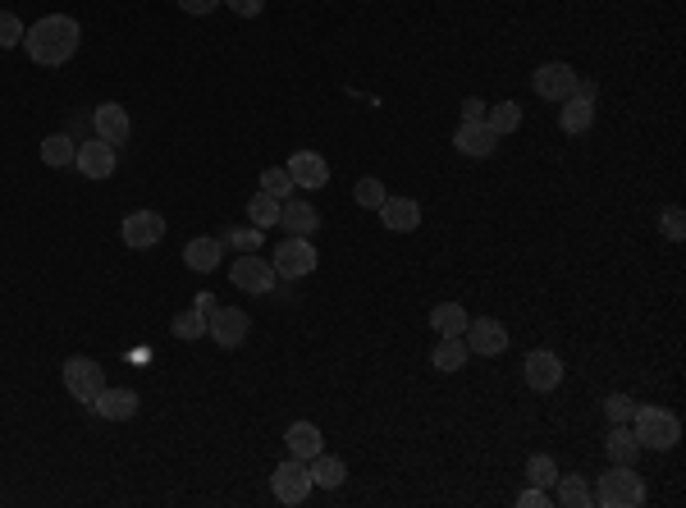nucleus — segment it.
<instances>
[{
	"instance_id": "obj_1",
	"label": "nucleus",
	"mask_w": 686,
	"mask_h": 508,
	"mask_svg": "<svg viewBox=\"0 0 686 508\" xmlns=\"http://www.w3.org/2000/svg\"><path fill=\"white\" fill-rule=\"evenodd\" d=\"M78 46H83V28H78V19H69V14H46V19H37L33 28L23 33V51L33 55V65H42V69L69 65L78 55Z\"/></svg>"
},
{
	"instance_id": "obj_2",
	"label": "nucleus",
	"mask_w": 686,
	"mask_h": 508,
	"mask_svg": "<svg viewBox=\"0 0 686 508\" xmlns=\"http://www.w3.org/2000/svg\"><path fill=\"white\" fill-rule=\"evenodd\" d=\"M632 435L641 449H677L682 440V422L668 408H636L632 412Z\"/></svg>"
},
{
	"instance_id": "obj_3",
	"label": "nucleus",
	"mask_w": 686,
	"mask_h": 508,
	"mask_svg": "<svg viewBox=\"0 0 686 508\" xmlns=\"http://www.w3.org/2000/svg\"><path fill=\"white\" fill-rule=\"evenodd\" d=\"M595 504H604V508H641L645 504V481L636 476V467L613 463L609 472L600 476V486H595Z\"/></svg>"
},
{
	"instance_id": "obj_4",
	"label": "nucleus",
	"mask_w": 686,
	"mask_h": 508,
	"mask_svg": "<svg viewBox=\"0 0 686 508\" xmlns=\"http://www.w3.org/2000/svg\"><path fill=\"white\" fill-rule=\"evenodd\" d=\"M65 390L74 394L78 403H92L101 399V390H106V371H101V362H92V357H69L65 362Z\"/></svg>"
},
{
	"instance_id": "obj_5",
	"label": "nucleus",
	"mask_w": 686,
	"mask_h": 508,
	"mask_svg": "<svg viewBox=\"0 0 686 508\" xmlns=\"http://www.w3.org/2000/svg\"><path fill=\"white\" fill-rule=\"evenodd\" d=\"M316 248H311V238H298V234H289L284 243L275 248V275H284V280H302V275H311L316 271Z\"/></svg>"
},
{
	"instance_id": "obj_6",
	"label": "nucleus",
	"mask_w": 686,
	"mask_h": 508,
	"mask_svg": "<svg viewBox=\"0 0 686 508\" xmlns=\"http://www.w3.org/2000/svg\"><path fill=\"white\" fill-rule=\"evenodd\" d=\"M229 280H234V289H243V293H275L279 275L266 257L243 252V257H234V266H229Z\"/></svg>"
},
{
	"instance_id": "obj_7",
	"label": "nucleus",
	"mask_w": 686,
	"mask_h": 508,
	"mask_svg": "<svg viewBox=\"0 0 686 508\" xmlns=\"http://www.w3.org/2000/svg\"><path fill=\"white\" fill-rule=\"evenodd\" d=\"M577 69L563 65V60H549V65H540L536 74H531V83H536V97L545 101H568L572 92H577Z\"/></svg>"
},
{
	"instance_id": "obj_8",
	"label": "nucleus",
	"mask_w": 686,
	"mask_h": 508,
	"mask_svg": "<svg viewBox=\"0 0 686 508\" xmlns=\"http://www.w3.org/2000/svg\"><path fill=\"white\" fill-rule=\"evenodd\" d=\"M270 486H275V499L279 504H302V499L311 495V472L302 458H289V463H279L275 476H270Z\"/></svg>"
},
{
	"instance_id": "obj_9",
	"label": "nucleus",
	"mask_w": 686,
	"mask_h": 508,
	"mask_svg": "<svg viewBox=\"0 0 686 508\" xmlns=\"http://www.w3.org/2000/svg\"><path fill=\"white\" fill-rule=\"evenodd\" d=\"M522 376L536 394H549L563 385V362H558V353H549V348H536V353H526Z\"/></svg>"
},
{
	"instance_id": "obj_10",
	"label": "nucleus",
	"mask_w": 686,
	"mask_h": 508,
	"mask_svg": "<svg viewBox=\"0 0 686 508\" xmlns=\"http://www.w3.org/2000/svg\"><path fill=\"white\" fill-rule=\"evenodd\" d=\"M247 330H252V321H247V312H238V307H215V312L206 316V335L220 348H238L247 339Z\"/></svg>"
},
{
	"instance_id": "obj_11",
	"label": "nucleus",
	"mask_w": 686,
	"mask_h": 508,
	"mask_svg": "<svg viewBox=\"0 0 686 508\" xmlns=\"http://www.w3.org/2000/svg\"><path fill=\"white\" fill-rule=\"evenodd\" d=\"M462 339H467V348H472L476 357H499L508 348V330H504V321H494V316H476V325H467Z\"/></svg>"
},
{
	"instance_id": "obj_12",
	"label": "nucleus",
	"mask_w": 686,
	"mask_h": 508,
	"mask_svg": "<svg viewBox=\"0 0 686 508\" xmlns=\"http://www.w3.org/2000/svg\"><path fill=\"white\" fill-rule=\"evenodd\" d=\"M453 147H458L462 156H472V161H485V156H494V147H499V133L485 124V119H462L458 133H453Z\"/></svg>"
},
{
	"instance_id": "obj_13",
	"label": "nucleus",
	"mask_w": 686,
	"mask_h": 508,
	"mask_svg": "<svg viewBox=\"0 0 686 508\" xmlns=\"http://www.w3.org/2000/svg\"><path fill=\"white\" fill-rule=\"evenodd\" d=\"M74 165H78V174H83V179H110V174H115V165H119V156H115V147H110V142L92 138V142H78Z\"/></svg>"
},
{
	"instance_id": "obj_14",
	"label": "nucleus",
	"mask_w": 686,
	"mask_h": 508,
	"mask_svg": "<svg viewBox=\"0 0 686 508\" xmlns=\"http://www.w3.org/2000/svg\"><path fill=\"white\" fill-rule=\"evenodd\" d=\"M293 179V188H325L330 184V161H325L321 152H311V147H302V152H293V161L284 165Z\"/></svg>"
},
{
	"instance_id": "obj_15",
	"label": "nucleus",
	"mask_w": 686,
	"mask_h": 508,
	"mask_svg": "<svg viewBox=\"0 0 686 508\" xmlns=\"http://www.w3.org/2000/svg\"><path fill=\"white\" fill-rule=\"evenodd\" d=\"M92 129H97L101 142H110V147H124L133 133V119L124 106H115V101H106V106L92 110Z\"/></svg>"
},
{
	"instance_id": "obj_16",
	"label": "nucleus",
	"mask_w": 686,
	"mask_h": 508,
	"mask_svg": "<svg viewBox=\"0 0 686 508\" xmlns=\"http://www.w3.org/2000/svg\"><path fill=\"white\" fill-rule=\"evenodd\" d=\"M165 238V216L161 211H133V216H124V243L129 248H156Z\"/></svg>"
},
{
	"instance_id": "obj_17",
	"label": "nucleus",
	"mask_w": 686,
	"mask_h": 508,
	"mask_svg": "<svg viewBox=\"0 0 686 508\" xmlns=\"http://www.w3.org/2000/svg\"><path fill=\"white\" fill-rule=\"evenodd\" d=\"M279 229H284V234H298V238H311L321 229V216H316V206L311 202L284 197V202H279Z\"/></svg>"
},
{
	"instance_id": "obj_18",
	"label": "nucleus",
	"mask_w": 686,
	"mask_h": 508,
	"mask_svg": "<svg viewBox=\"0 0 686 508\" xmlns=\"http://www.w3.org/2000/svg\"><path fill=\"white\" fill-rule=\"evenodd\" d=\"M380 220H385V229H394V234H412V229L421 225V206L412 202V197H385V202H380Z\"/></svg>"
},
{
	"instance_id": "obj_19",
	"label": "nucleus",
	"mask_w": 686,
	"mask_h": 508,
	"mask_svg": "<svg viewBox=\"0 0 686 508\" xmlns=\"http://www.w3.org/2000/svg\"><path fill=\"white\" fill-rule=\"evenodd\" d=\"M220 257H225V243L220 238H193L188 248H183V261H188V271H197V275H206V271H215L220 266Z\"/></svg>"
},
{
	"instance_id": "obj_20",
	"label": "nucleus",
	"mask_w": 686,
	"mask_h": 508,
	"mask_svg": "<svg viewBox=\"0 0 686 508\" xmlns=\"http://www.w3.org/2000/svg\"><path fill=\"white\" fill-rule=\"evenodd\" d=\"M92 412H101L106 422H129L133 412H138V390H101Z\"/></svg>"
},
{
	"instance_id": "obj_21",
	"label": "nucleus",
	"mask_w": 686,
	"mask_h": 508,
	"mask_svg": "<svg viewBox=\"0 0 686 508\" xmlns=\"http://www.w3.org/2000/svg\"><path fill=\"white\" fill-rule=\"evenodd\" d=\"M284 444H289V458H302V463H311V458H316V454L325 449L321 431H316L311 422H293L289 435H284Z\"/></svg>"
},
{
	"instance_id": "obj_22",
	"label": "nucleus",
	"mask_w": 686,
	"mask_h": 508,
	"mask_svg": "<svg viewBox=\"0 0 686 508\" xmlns=\"http://www.w3.org/2000/svg\"><path fill=\"white\" fill-rule=\"evenodd\" d=\"M307 472H311V486H325V490H339L343 481H348V467H343V458L325 454V449L307 463Z\"/></svg>"
},
{
	"instance_id": "obj_23",
	"label": "nucleus",
	"mask_w": 686,
	"mask_h": 508,
	"mask_svg": "<svg viewBox=\"0 0 686 508\" xmlns=\"http://www.w3.org/2000/svg\"><path fill=\"white\" fill-rule=\"evenodd\" d=\"M558 124H563V133H586L590 124H595V101L590 97H568L558 101Z\"/></svg>"
},
{
	"instance_id": "obj_24",
	"label": "nucleus",
	"mask_w": 686,
	"mask_h": 508,
	"mask_svg": "<svg viewBox=\"0 0 686 508\" xmlns=\"http://www.w3.org/2000/svg\"><path fill=\"white\" fill-rule=\"evenodd\" d=\"M467 357H472L467 339H462V335H444L440 344H435V353H430V367H440V371H462V367H467Z\"/></svg>"
},
{
	"instance_id": "obj_25",
	"label": "nucleus",
	"mask_w": 686,
	"mask_h": 508,
	"mask_svg": "<svg viewBox=\"0 0 686 508\" xmlns=\"http://www.w3.org/2000/svg\"><path fill=\"white\" fill-rule=\"evenodd\" d=\"M604 449H609V463H622V467H636V458H641V444H636L632 426H613Z\"/></svg>"
},
{
	"instance_id": "obj_26",
	"label": "nucleus",
	"mask_w": 686,
	"mask_h": 508,
	"mask_svg": "<svg viewBox=\"0 0 686 508\" xmlns=\"http://www.w3.org/2000/svg\"><path fill=\"white\" fill-rule=\"evenodd\" d=\"M554 486H558L554 499L563 508H590V504H595V490L586 486V476H558Z\"/></svg>"
},
{
	"instance_id": "obj_27",
	"label": "nucleus",
	"mask_w": 686,
	"mask_h": 508,
	"mask_svg": "<svg viewBox=\"0 0 686 508\" xmlns=\"http://www.w3.org/2000/svg\"><path fill=\"white\" fill-rule=\"evenodd\" d=\"M78 156V142L69 138V133H51V138L42 142V161L51 165V170H65V165H74Z\"/></svg>"
},
{
	"instance_id": "obj_28",
	"label": "nucleus",
	"mask_w": 686,
	"mask_h": 508,
	"mask_svg": "<svg viewBox=\"0 0 686 508\" xmlns=\"http://www.w3.org/2000/svg\"><path fill=\"white\" fill-rule=\"evenodd\" d=\"M430 325H435V330H440V339H444V335H462L472 321H467V312H462L458 303H440L435 312H430Z\"/></svg>"
},
{
	"instance_id": "obj_29",
	"label": "nucleus",
	"mask_w": 686,
	"mask_h": 508,
	"mask_svg": "<svg viewBox=\"0 0 686 508\" xmlns=\"http://www.w3.org/2000/svg\"><path fill=\"white\" fill-rule=\"evenodd\" d=\"M485 124H490V129L499 133V138H504V133H513L517 124H522V106H517V101H499V106H485Z\"/></svg>"
},
{
	"instance_id": "obj_30",
	"label": "nucleus",
	"mask_w": 686,
	"mask_h": 508,
	"mask_svg": "<svg viewBox=\"0 0 686 508\" xmlns=\"http://www.w3.org/2000/svg\"><path fill=\"white\" fill-rule=\"evenodd\" d=\"M247 220L257 229H270V225H279V197H270V193H257L252 202H247Z\"/></svg>"
},
{
	"instance_id": "obj_31",
	"label": "nucleus",
	"mask_w": 686,
	"mask_h": 508,
	"mask_svg": "<svg viewBox=\"0 0 686 508\" xmlns=\"http://www.w3.org/2000/svg\"><path fill=\"white\" fill-rule=\"evenodd\" d=\"M526 481H531V486H540V490H549L558 481V463L549 454H531V458H526Z\"/></svg>"
},
{
	"instance_id": "obj_32",
	"label": "nucleus",
	"mask_w": 686,
	"mask_h": 508,
	"mask_svg": "<svg viewBox=\"0 0 686 508\" xmlns=\"http://www.w3.org/2000/svg\"><path fill=\"white\" fill-rule=\"evenodd\" d=\"M170 330H174L179 339H202V335H206V312H197V307H183V312L174 316Z\"/></svg>"
},
{
	"instance_id": "obj_33",
	"label": "nucleus",
	"mask_w": 686,
	"mask_h": 508,
	"mask_svg": "<svg viewBox=\"0 0 686 508\" xmlns=\"http://www.w3.org/2000/svg\"><path fill=\"white\" fill-rule=\"evenodd\" d=\"M261 193L279 197V202H284V197H293V179H289V170H284V165H270V170L261 174Z\"/></svg>"
},
{
	"instance_id": "obj_34",
	"label": "nucleus",
	"mask_w": 686,
	"mask_h": 508,
	"mask_svg": "<svg viewBox=\"0 0 686 508\" xmlns=\"http://www.w3.org/2000/svg\"><path fill=\"white\" fill-rule=\"evenodd\" d=\"M353 197H357V206H366V211H380V202H385V184H380V179H371V174H366V179H357V188H353Z\"/></svg>"
},
{
	"instance_id": "obj_35",
	"label": "nucleus",
	"mask_w": 686,
	"mask_h": 508,
	"mask_svg": "<svg viewBox=\"0 0 686 508\" xmlns=\"http://www.w3.org/2000/svg\"><path fill=\"white\" fill-rule=\"evenodd\" d=\"M23 19L14 10H0V51H10V46H23Z\"/></svg>"
},
{
	"instance_id": "obj_36",
	"label": "nucleus",
	"mask_w": 686,
	"mask_h": 508,
	"mask_svg": "<svg viewBox=\"0 0 686 508\" xmlns=\"http://www.w3.org/2000/svg\"><path fill=\"white\" fill-rule=\"evenodd\" d=\"M659 229H664V238L682 243V238H686V216H682V206H664V211H659Z\"/></svg>"
},
{
	"instance_id": "obj_37",
	"label": "nucleus",
	"mask_w": 686,
	"mask_h": 508,
	"mask_svg": "<svg viewBox=\"0 0 686 508\" xmlns=\"http://www.w3.org/2000/svg\"><path fill=\"white\" fill-rule=\"evenodd\" d=\"M604 412H609L613 426H627L632 422V412H636V403L627 399V394H609V399H604Z\"/></svg>"
},
{
	"instance_id": "obj_38",
	"label": "nucleus",
	"mask_w": 686,
	"mask_h": 508,
	"mask_svg": "<svg viewBox=\"0 0 686 508\" xmlns=\"http://www.w3.org/2000/svg\"><path fill=\"white\" fill-rule=\"evenodd\" d=\"M220 243H234L238 252H257L261 248V229L252 225V229H234V234H225Z\"/></svg>"
},
{
	"instance_id": "obj_39",
	"label": "nucleus",
	"mask_w": 686,
	"mask_h": 508,
	"mask_svg": "<svg viewBox=\"0 0 686 508\" xmlns=\"http://www.w3.org/2000/svg\"><path fill=\"white\" fill-rule=\"evenodd\" d=\"M234 14H243V19H257L261 10H266V0H225Z\"/></svg>"
},
{
	"instance_id": "obj_40",
	"label": "nucleus",
	"mask_w": 686,
	"mask_h": 508,
	"mask_svg": "<svg viewBox=\"0 0 686 508\" xmlns=\"http://www.w3.org/2000/svg\"><path fill=\"white\" fill-rule=\"evenodd\" d=\"M517 504H522V508H540V504H549V490L531 486V490H522V495H517Z\"/></svg>"
},
{
	"instance_id": "obj_41",
	"label": "nucleus",
	"mask_w": 686,
	"mask_h": 508,
	"mask_svg": "<svg viewBox=\"0 0 686 508\" xmlns=\"http://www.w3.org/2000/svg\"><path fill=\"white\" fill-rule=\"evenodd\" d=\"M179 5H183V14H197V19L211 14V10H220V0H179Z\"/></svg>"
},
{
	"instance_id": "obj_42",
	"label": "nucleus",
	"mask_w": 686,
	"mask_h": 508,
	"mask_svg": "<svg viewBox=\"0 0 686 508\" xmlns=\"http://www.w3.org/2000/svg\"><path fill=\"white\" fill-rule=\"evenodd\" d=\"M462 119H467V124H472V119H485V101L481 97H467V101H462Z\"/></svg>"
},
{
	"instance_id": "obj_43",
	"label": "nucleus",
	"mask_w": 686,
	"mask_h": 508,
	"mask_svg": "<svg viewBox=\"0 0 686 508\" xmlns=\"http://www.w3.org/2000/svg\"><path fill=\"white\" fill-rule=\"evenodd\" d=\"M193 307H197V312H206V316H211L220 303H215V293H206V289H202V293H197V303H193Z\"/></svg>"
}]
</instances>
